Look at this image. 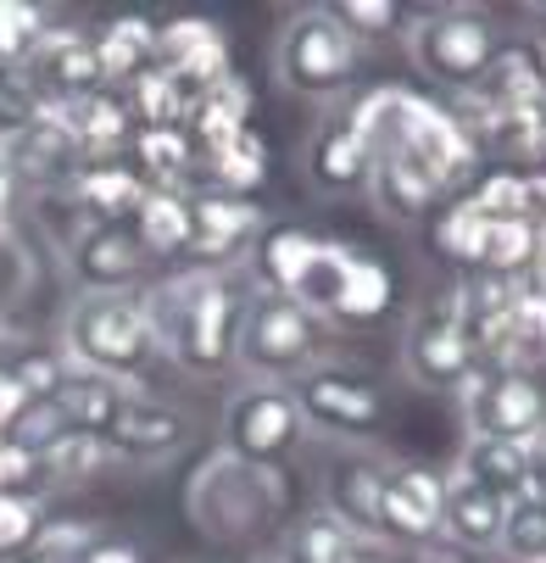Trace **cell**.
<instances>
[{"label":"cell","mask_w":546,"mask_h":563,"mask_svg":"<svg viewBox=\"0 0 546 563\" xmlns=\"http://www.w3.org/2000/svg\"><path fill=\"white\" fill-rule=\"evenodd\" d=\"M530 285L546 290V229L535 234V263H530Z\"/></svg>","instance_id":"db71d44e"},{"label":"cell","mask_w":546,"mask_h":563,"mask_svg":"<svg viewBox=\"0 0 546 563\" xmlns=\"http://www.w3.org/2000/svg\"><path fill=\"white\" fill-rule=\"evenodd\" d=\"M452 185L441 179V168L430 156H419L413 145H379L374 151V174H368V196L390 223H424L441 212V196Z\"/></svg>","instance_id":"5bb4252c"},{"label":"cell","mask_w":546,"mask_h":563,"mask_svg":"<svg viewBox=\"0 0 546 563\" xmlns=\"http://www.w3.org/2000/svg\"><path fill=\"white\" fill-rule=\"evenodd\" d=\"M56 346L73 368L123 379L134 390L156 363H168L163 346H156V330H151V312H145L140 290H78L62 312Z\"/></svg>","instance_id":"7a4b0ae2"},{"label":"cell","mask_w":546,"mask_h":563,"mask_svg":"<svg viewBox=\"0 0 546 563\" xmlns=\"http://www.w3.org/2000/svg\"><path fill=\"white\" fill-rule=\"evenodd\" d=\"M190 413L185 408H174V401H163V396H151V390H134L123 408H118V419L107 424V452H112V463H163V457H174V452H185L190 446Z\"/></svg>","instance_id":"4fadbf2b"},{"label":"cell","mask_w":546,"mask_h":563,"mask_svg":"<svg viewBox=\"0 0 546 563\" xmlns=\"http://www.w3.org/2000/svg\"><path fill=\"white\" fill-rule=\"evenodd\" d=\"M363 67V45L330 18V7H301L285 18L274 40V85L296 101H335L352 90Z\"/></svg>","instance_id":"277c9868"},{"label":"cell","mask_w":546,"mask_h":563,"mask_svg":"<svg viewBox=\"0 0 546 563\" xmlns=\"http://www.w3.org/2000/svg\"><path fill=\"white\" fill-rule=\"evenodd\" d=\"M452 474L475 479V486L513 503V497L530 492V446H519V441H463Z\"/></svg>","instance_id":"4dcf8cb0"},{"label":"cell","mask_w":546,"mask_h":563,"mask_svg":"<svg viewBox=\"0 0 546 563\" xmlns=\"http://www.w3.org/2000/svg\"><path fill=\"white\" fill-rule=\"evenodd\" d=\"M502 552H508V563H546V492L513 497L508 530H502Z\"/></svg>","instance_id":"74e56055"},{"label":"cell","mask_w":546,"mask_h":563,"mask_svg":"<svg viewBox=\"0 0 546 563\" xmlns=\"http://www.w3.org/2000/svg\"><path fill=\"white\" fill-rule=\"evenodd\" d=\"M307 446V419L296 408L290 385L274 379H246L234 385L223 401V419H218V452L257 463V468H279Z\"/></svg>","instance_id":"52a82bcc"},{"label":"cell","mask_w":546,"mask_h":563,"mask_svg":"<svg viewBox=\"0 0 546 563\" xmlns=\"http://www.w3.org/2000/svg\"><path fill=\"white\" fill-rule=\"evenodd\" d=\"M107 463H112V452H107L101 435H78V430H67L51 452H40V486H45V497L73 492V486H90V479H96Z\"/></svg>","instance_id":"d6a6232c"},{"label":"cell","mask_w":546,"mask_h":563,"mask_svg":"<svg viewBox=\"0 0 546 563\" xmlns=\"http://www.w3.org/2000/svg\"><path fill=\"white\" fill-rule=\"evenodd\" d=\"M62 435H67V424H62V413L51 408V401H29V413L18 419V430H12L7 441H18V446H29V452L40 457V452H51Z\"/></svg>","instance_id":"bcb514c9"},{"label":"cell","mask_w":546,"mask_h":563,"mask_svg":"<svg viewBox=\"0 0 546 563\" xmlns=\"http://www.w3.org/2000/svg\"><path fill=\"white\" fill-rule=\"evenodd\" d=\"M319 240H324V234H312V229H301V223H263L257 246H252V257H246V274L257 279V290L290 296L296 279H301V268H307V257L319 252Z\"/></svg>","instance_id":"d4e9b609"},{"label":"cell","mask_w":546,"mask_h":563,"mask_svg":"<svg viewBox=\"0 0 546 563\" xmlns=\"http://www.w3.org/2000/svg\"><path fill=\"white\" fill-rule=\"evenodd\" d=\"M390 296H397V285H390V268L368 252L352 257V274L341 285V301L330 312V324H374V318L390 312Z\"/></svg>","instance_id":"e575fe53"},{"label":"cell","mask_w":546,"mask_h":563,"mask_svg":"<svg viewBox=\"0 0 546 563\" xmlns=\"http://www.w3.org/2000/svg\"><path fill=\"white\" fill-rule=\"evenodd\" d=\"M96 34V51H101V67L112 85H129L134 73H145L156 62V23L145 18H107Z\"/></svg>","instance_id":"836d02e7"},{"label":"cell","mask_w":546,"mask_h":563,"mask_svg":"<svg viewBox=\"0 0 546 563\" xmlns=\"http://www.w3.org/2000/svg\"><path fill=\"white\" fill-rule=\"evenodd\" d=\"M129 229L140 234V246L151 252V263H185V246H190V190H145V201L134 207Z\"/></svg>","instance_id":"83f0119b"},{"label":"cell","mask_w":546,"mask_h":563,"mask_svg":"<svg viewBox=\"0 0 546 563\" xmlns=\"http://www.w3.org/2000/svg\"><path fill=\"white\" fill-rule=\"evenodd\" d=\"M385 463L368 446H341L335 463L324 468V514H335L352 536L379 541V486H385Z\"/></svg>","instance_id":"ffe728a7"},{"label":"cell","mask_w":546,"mask_h":563,"mask_svg":"<svg viewBox=\"0 0 546 563\" xmlns=\"http://www.w3.org/2000/svg\"><path fill=\"white\" fill-rule=\"evenodd\" d=\"M290 396L307 419V435H324L335 446H374L385 430V390L363 368L319 363L290 379Z\"/></svg>","instance_id":"ba28073f"},{"label":"cell","mask_w":546,"mask_h":563,"mask_svg":"<svg viewBox=\"0 0 546 563\" xmlns=\"http://www.w3.org/2000/svg\"><path fill=\"white\" fill-rule=\"evenodd\" d=\"M457 396H463L468 441H519V446H530L535 435H546V385H541V374L480 368Z\"/></svg>","instance_id":"9c48e42d"},{"label":"cell","mask_w":546,"mask_h":563,"mask_svg":"<svg viewBox=\"0 0 546 563\" xmlns=\"http://www.w3.org/2000/svg\"><path fill=\"white\" fill-rule=\"evenodd\" d=\"M51 34V18L29 0H0V67H29L40 40Z\"/></svg>","instance_id":"f35d334b"},{"label":"cell","mask_w":546,"mask_h":563,"mask_svg":"<svg viewBox=\"0 0 546 563\" xmlns=\"http://www.w3.org/2000/svg\"><path fill=\"white\" fill-rule=\"evenodd\" d=\"M319 363H324V318H312L290 296L252 290L241 312V335H234V368H246V379L290 385Z\"/></svg>","instance_id":"5b68a950"},{"label":"cell","mask_w":546,"mask_h":563,"mask_svg":"<svg viewBox=\"0 0 546 563\" xmlns=\"http://www.w3.org/2000/svg\"><path fill=\"white\" fill-rule=\"evenodd\" d=\"M352 257H357V246L324 234L319 252L307 257V268H301V279H296V290H290V301H301L312 318H324V324H330V312H335V301H341V285H346V274H352Z\"/></svg>","instance_id":"1f68e13d"},{"label":"cell","mask_w":546,"mask_h":563,"mask_svg":"<svg viewBox=\"0 0 546 563\" xmlns=\"http://www.w3.org/2000/svg\"><path fill=\"white\" fill-rule=\"evenodd\" d=\"M475 563H497V558H475Z\"/></svg>","instance_id":"11a10c76"},{"label":"cell","mask_w":546,"mask_h":563,"mask_svg":"<svg viewBox=\"0 0 546 563\" xmlns=\"http://www.w3.org/2000/svg\"><path fill=\"white\" fill-rule=\"evenodd\" d=\"M145 179L134 174V163L123 156V163H85L73 174L67 196L78 201V212H85L90 223H129L134 207L145 201Z\"/></svg>","instance_id":"7402d4cb"},{"label":"cell","mask_w":546,"mask_h":563,"mask_svg":"<svg viewBox=\"0 0 546 563\" xmlns=\"http://www.w3.org/2000/svg\"><path fill=\"white\" fill-rule=\"evenodd\" d=\"M486 212L468 201V196H457L452 207H441L435 212V252L441 257H452L457 268H468V274H480V246H486Z\"/></svg>","instance_id":"8d00e7d4"},{"label":"cell","mask_w":546,"mask_h":563,"mask_svg":"<svg viewBox=\"0 0 546 563\" xmlns=\"http://www.w3.org/2000/svg\"><path fill=\"white\" fill-rule=\"evenodd\" d=\"M486 363L475 352V341L463 335V324L446 312V301H430L424 312L408 318L402 330V374L419 390H463Z\"/></svg>","instance_id":"8fae6325"},{"label":"cell","mask_w":546,"mask_h":563,"mask_svg":"<svg viewBox=\"0 0 546 563\" xmlns=\"http://www.w3.org/2000/svg\"><path fill=\"white\" fill-rule=\"evenodd\" d=\"M40 525H45V497L0 492V563H23Z\"/></svg>","instance_id":"60d3db41"},{"label":"cell","mask_w":546,"mask_h":563,"mask_svg":"<svg viewBox=\"0 0 546 563\" xmlns=\"http://www.w3.org/2000/svg\"><path fill=\"white\" fill-rule=\"evenodd\" d=\"M357 552H363V536H352L324 508H307L285 525V541H279L274 563H357Z\"/></svg>","instance_id":"f1b7e54d"},{"label":"cell","mask_w":546,"mask_h":563,"mask_svg":"<svg viewBox=\"0 0 546 563\" xmlns=\"http://www.w3.org/2000/svg\"><path fill=\"white\" fill-rule=\"evenodd\" d=\"M252 290L257 285H246V268H179L140 296L163 357L185 374H218L234 363V335Z\"/></svg>","instance_id":"6da1fadb"},{"label":"cell","mask_w":546,"mask_h":563,"mask_svg":"<svg viewBox=\"0 0 546 563\" xmlns=\"http://www.w3.org/2000/svg\"><path fill=\"white\" fill-rule=\"evenodd\" d=\"M263 234V207L241 196H218L207 185L190 190V268H246L252 246Z\"/></svg>","instance_id":"7c38bea8"},{"label":"cell","mask_w":546,"mask_h":563,"mask_svg":"<svg viewBox=\"0 0 546 563\" xmlns=\"http://www.w3.org/2000/svg\"><path fill=\"white\" fill-rule=\"evenodd\" d=\"M129 396H134V385H123V379H107V374H90V368H67V379L51 396V408L78 435H107V424L118 419V408Z\"/></svg>","instance_id":"cb8c5ba5"},{"label":"cell","mask_w":546,"mask_h":563,"mask_svg":"<svg viewBox=\"0 0 546 563\" xmlns=\"http://www.w3.org/2000/svg\"><path fill=\"white\" fill-rule=\"evenodd\" d=\"M530 492H546V435L530 441Z\"/></svg>","instance_id":"f5cc1de1"},{"label":"cell","mask_w":546,"mask_h":563,"mask_svg":"<svg viewBox=\"0 0 546 563\" xmlns=\"http://www.w3.org/2000/svg\"><path fill=\"white\" fill-rule=\"evenodd\" d=\"M40 268H34V252H29V240L12 229H0V312H12L29 290H34Z\"/></svg>","instance_id":"ee69618b"},{"label":"cell","mask_w":546,"mask_h":563,"mask_svg":"<svg viewBox=\"0 0 546 563\" xmlns=\"http://www.w3.org/2000/svg\"><path fill=\"white\" fill-rule=\"evenodd\" d=\"M12 374H18V385L34 396V401H51L56 396V385L67 379V357H62V346H23L12 363H7Z\"/></svg>","instance_id":"f6af8a7d"},{"label":"cell","mask_w":546,"mask_h":563,"mask_svg":"<svg viewBox=\"0 0 546 563\" xmlns=\"http://www.w3.org/2000/svg\"><path fill=\"white\" fill-rule=\"evenodd\" d=\"M78 140V156L85 163H123L129 156V140H134V118L123 107L118 90H101L90 101H78V107H56Z\"/></svg>","instance_id":"603a6c76"},{"label":"cell","mask_w":546,"mask_h":563,"mask_svg":"<svg viewBox=\"0 0 546 563\" xmlns=\"http://www.w3.org/2000/svg\"><path fill=\"white\" fill-rule=\"evenodd\" d=\"M185 514L207 547H257L285 514V479L212 446L185 486Z\"/></svg>","instance_id":"3957f363"},{"label":"cell","mask_w":546,"mask_h":563,"mask_svg":"<svg viewBox=\"0 0 546 563\" xmlns=\"http://www.w3.org/2000/svg\"><path fill=\"white\" fill-rule=\"evenodd\" d=\"M156 67L196 101L218 78H229V40L212 18H174L156 29Z\"/></svg>","instance_id":"d6986e66"},{"label":"cell","mask_w":546,"mask_h":563,"mask_svg":"<svg viewBox=\"0 0 546 563\" xmlns=\"http://www.w3.org/2000/svg\"><path fill=\"white\" fill-rule=\"evenodd\" d=\"M368 174H374V145L363 140L352 112H330L301 151V179L324 201H341V196L368 190Z\"/></svg>","instance_id":"2e32d148"},{"label":"cell","mask_w":546,"mask_h":563,"mask_svg":"<svg viewBox=\"0 0 546 563\" xmlns=\"http://www.w3.org/2000/svg\"><path fill=\"white\" fill-rule=\"evenodd\" d=\"M18 352H23V330H18L12 312H0V368H7Z\"/></svg>","instance_id":"816d5d0a"},{"label":"cell","mask_w":546,"mask_h":563,"mask_svg":"<svg viewBox=\"0 0 546 563\" xmlns=\"http://www.w3.org/2000/svg\"><path fill=\"white\" fill-rule=\"evenodd\" d=\"M62 263L78 290H134L151 274V252L129 223H90L73 246H62Z\"/></svg>","instance_id":"e0dca14e"},{"label":"cell","mask_w":546,"mask_h":563,"mask_svg":"<svg viewBox=\"0 0 546 563\" xmlns=\"http://www.w3.org/2000/svg\"><path fill=\"white\" fill-rule=\"evenodd\" d=\"M441 508H446V474L424 463H385L379 486V541L397 552L441 547Z\"/></svg>","instance_id":"30bf717a"},{"label":"cell","mask_w":546,"mask_h":563,"mask_svg":"<svg viewBox=\"0 0 546 563\" xmlns=\"http://www.w3.org/2000/svg\"><path fill=\"white\" fill-rule=\"evenodd\" d=\"M96 541H101V530H96L90 519H62V514H45V525H40V536H34V547H29V558H23V563H78Z\"/></svg>","instance_id":"ab89813d"},{"label":"cell","mask_w":546,"mask_h":563,"mask_svg":"<svg viewBox=\"0 0 546 563\" xmlns=\"http://www.w3.org/2000/svg\"><path fill=\"white\" fill-rule=\"evenodd\" d=\"M241 129H252V96H246V85L241 78H218L212 90H201L196 101H190V112H185V134L196 140V151L207 156V151H218L229 134H241Z\"/></svg>","instance_id":"f546056e"},{"label":"cell","mask_w":546,"mask_h":563,"mask_svg":"<svg viewBox=\"0 0 546 563\" xmlns=\"http://www.w3.org/2000/svg\"><path fill=\"white\" fill-rule=\"evenodd\" d=\"M18 196H23V185H18V174L7 168V156H0V223L18 218Z\"/></svg>","instance_id":"f907efd6"},{"label":"cell","mask_w":546,"mask_h":563,"mask_svg":"<svg viewBox=\"0 0 546 563\" xmlns=\"http://www.w3.org/2000/svg\"><path fill=\"white\" fill-rule=\"evenodd\" d=\"M408 62L441 90H480L497 62V29L475 7H430L408 29Z\"/></svg>","instance_id":"8992f818"},{"label":"cell","mask_w":546,"mask_h":563,"mask_svg":"<svg viewBox=\"0 0 546 563\" xmlns=\"http://www.w3.org/2000/svg\"><path fill=\"white\" fill-rule=\"evenodd\" d=\"M40 112H45V96L29 78V67H0V145H12Z\"/></svg>","instance_id":"b9f144b4"},{"label":"cell","mask_w":546,"mask_h":563,"mask_svg":"<svg viewBox=\"0 0 546 563\" xmlns=\"http://www.w3.org/2000/svg\"><path fill=\"white\" fill-rule=\"evenodd\" d=\"M218 563H234V558H218Z\"/></svg>","instance_id":"9f6ffc18"},{"label":"cell","mask_w":546,"mask_h":563,"mask_svg":"<svg viewBox=\"0 0 546 563\" xmlns=\"http://www.w3.org/2000/svg\"><path fill=\"white\" fill-rule=\"evenodd\" d=\"M330 18H335L357 45H374V40H385V34L402 29V7H397V0H335Z\"/></svg>","instance_id":"7bdbcfd3"},{"label":"cell","mask_w":546,"mask_h":563,"mask_svg":"<svg viewBox=\"0 0 546 563\" xmlns=\"http://www.w3.org/2000/svg\"><path fill=\"white\" fill-rule=\"evenodd\" d=\"M78 563H145V552L134 547V541H118V536H101L85 558H78Z\"/></svg>","instance_id":"681fc988"},{"label":"cell","mask_w":546,"mask_h":563,"mask_svg":"<svg viewBox=\"0 0 546 563\" xmlns=\"http://www.w3.org/2000/svg\"><path fill=\"white\" fill-rule=\"evenodd\" d=\"M29 78L40 85L45 107H78L101 90H112V78L101 67V51H96V34L85 29H51L29 62Z\"/></svg>","instance_id":"9a60e30c"},{"label":"cell","mask_w":546,"mask_h":563,"mask_svg":"<svg viewBox=\"0 0 546 563\" xmlns=\"http://www.w3.org/2000/svg\"><path fill=\"white\" fill-rule=\"evenodd\" d=\"M201 174H207V190L252 201V196L268 185V140H263L257 129L229 134L218 151H207V156H201Z\"/></svg>","instance_id":"4316f807"},{"label":"cell","mask_w":546,"mask_h":563,"mask_svg":"<svg viewBox=\"0 0 546 563\" xmlns=\"http://www.w3.org/2000/svg\"><path fill=\"white\" fill-rule=\"evenodd\" d=\"M0 156H7V168L18 174L23 190L34 196H51V190H67L73 174L85 168V156H78V140L67 129V118L56 107H45L12 145H0Z\"/></svg>","instance_id":"ac0fdd59"},{"label":"cell","mask_w":546,"mask_h":563,"mask_svg":"<svg viewBox=\"0 0 546 563\" xmlns=\"http://www.w3.org/2000/svg\"><path fill=\"white\" fill-rule=\"evenodd\" d=\"M486 368H519V374H541L546 368V290H535L530 279L513 296V312H508L502 341H497Z\"/></svg>","instance_id":"484cf974"},{"label":"cell","mask_w":546,"mask_h":563,"mask_svg":"<svg viewBox=\"0 0 546 563\" xmlns=\"http://www.w3.org/2000/svg\"><path fill=\"white\" fill-rule=\"evenodd\" d=\"M29 401H34V396L18 385V374H12V368H0V441L18 430V419L29 413Z\"/></svg>","instance_id":"c3c4849f"},{"label":"cell","mask_w":546,"mask_h":563,"mask_svg":"<svg viewBox=\"0 0 546 563\" xmlns=\"http://www.w3.org/2000/svg\"><path fill=\"white\" fill-rule=\"evenodd\" d=\"M535 234L524 218H491L486 223V246H480V274L491 279H530L535 263Z\"/></svg>","instance_id":"d590c367"},{"label":"cell","mask_w":546,"mask_h":563,"mask_svg":"<svg viewBox=\"0 0 546 563\" xmlns=\"http://www.w3.org/2000/svg\"><path fill=\"white\" fill-rule=\"evenodd\" d=\"M508 497L475 486L463 474H446V508H441V547H457L468 558H491L502 552V530H508Z\"/></svg>","instance_id":"44dd1931"},{"label":"cell","mask_w":546,"mask_h":563,"mask_svg":"<svg viewBox=\"0 0 546 563\" xmlns=\"http://www.w3.org/2000/svg\"><path fill=\"white\" fill-rule=\"evenodd\" d=\"M0 492H18V497H45L40 486V457L18 441H0Z\"/></svg>","instance_id":"7dc6e473"}]
</instances>
